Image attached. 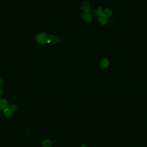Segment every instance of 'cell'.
I'll return each mask as SVG.
<instances>
[{
    "label": "cell",
    "instance_id": "5",
    "mask_svg": "<svg viewBox=\"0 0 147 147\" xmlns=\"http://www.w3.org/2000/svg\"><path fill=\"white\" fill-rule=\"evenodd\" d=\"M99 22L102 25H105L106 24H107L108 22L107 17L104 15L100 16V17L99 18Z\"/></svg>",
    "mask_w": 147,
    "mask_h": 147
},
{
    "label": "cell",
    "instance_id": "10",
    "mask_svg": "<svg viewBox=\"0 0 147 147\" xmlns=\"http://www.w3.org/2000/svg\"><path fill=\"white\" fill-rule=\"evenodd\" d=\"M109 62L107 59H105L102 60L101 61V65L104 68L107 67L109 65Z\"/></svg>",
    "mask_w": 147,
    "mask_h": 147
},
{
    "label": "cell",
    "instance_id": "11",
    "mask_svg": "<svg viewBox=\"0 0 147 147\" xmlns=\"http://www.w3.org/2000/svg\"><path fill=\"white\" fill-rule=\"evenodd\" d=\"M9 108L13 112H14V111H16L18 109V106L16 105V104H11L10 105Z\"/></svg>",
    "mask_w": 147,
    "mask_h": 147
},
{
    "label": "cell",
    "instance_id": "4",
    "mask_svg": "<svg viewBox=\"0 0 147 147\" xmlns=\"http://www.w3.org/2000/svg\"><path fill=\"white\" fill-rule=\"evenodd\" d=\"M81 9L84 10V11L90 12L89 2L87 1H84L83 2L81 5Z\"/></svg>",
    "mask_w": 147,
    "mask_h": 147
},
{
    "label": "cell",
    "instance_id": "3",
    "mask_svg": "<svg viewBox=\"0 0 147 147\" xmlns=\"http://www.w3.org/2000/svg\"><path fill=\"white\" fill-rule=\"evenodd\" d=\"M8 108V101L4 99L0 100V110L4 111Z\"/></svg>",
    "mask_w": 147,
    "mask_h": 147
},
{
    "label": "cell",
    "instance_id": "12",
    "mask_svg": "<svg viewBox=\"0 0 147 147\" xmlns=\"http://www.w3.org/2000/svg\"><path fill=\"white\" fill-rule=\"evenodd\" d=\"M104 10L101 7H99L97 9L98 13L100 15V16L103 15Z\"/></svg>",
    "mask_w": 147,
    "mask_h": 147
},
{
    "label": "cell",
    "instance_id": "8",
    "mask_svg": "<svg viewBox=\"0 0 147 147\" xmlns=\"http://www.w3.org/2000/svg\"><path fill=\"white\" fill-rule=\"evenodd\" d=\"M112 12L109 8H106L104 10L103 15L107 17H109L111 16Z\"/></svg>",
    "mask_w": 147,
    "mask_h": 147
},
{
    "label": "cell",
    "instance_id": "1",
    "mask_svg": "<svg viewBox=\"0 0 147 147\" xmlns=\"http://www.w3.org/2000/svg\"><path fill=\"white\" fill-rule=\"evenodd\" d=\"M35 38L37 42L40 44H44L50 42V37L47 34L44 32L38 34L36 35Z\"/></svg>",
    "mask_w": 147,
    "mask_h": 147
},
{
    "label": "cell",
    "instance_id": "14",
    "mask_svg": "<svg viewBox=\"0 0 147 147\" xmlns=\"http://www.w3.org/2000/svg\"><path fill=\"white\" fill-rule=\"evenodd\" d=\"M2 94V91L1 89L0 88V98L1 97Z\"/></svg>",
    "mask_w": 147,
    "mask_h": 147
},
{
    "label": "cell",
    "instance_id": "15",
    "mask_svg": "<svg viewBox=\"0 0 147 147\" xmlns=\"http://www.w3.org/2000/svg\"><path fill=\"white\" fill-rule=\"evenodd\" d=\"M81 147H86L85 145H82V146Z\"/></svg>",
    "mask_w": 147,
    "mask_h": 147
},
{
    "label": "cell",
    "instance_id": "6",
    "mask_svg": "<svg viewBox=\"0 0 147 147\" xmlns=\"http://www.w3.org/2000/svg\"><path fill=\"white\" fill-rule=\"evenodd\" d=\"M50 41L53 44H57L60 41V39L57 36H51L50 38Z\"/></svg>",
    "mask_w": 147,
    "mask_h": 147
},
{
    "label": "cell",
    "instance_id": "9",
    "mask_svg": "<svg viewBox=\"0 0 147 147\" xmlns=\"http://www.w3.org/2000/svg\"><path fill=\"white\" fill-rule=\"evenodd\" d=\"M42 145L43 147H51L52 142L50 140L46 139L42 142Z\"/></svg>",
    "mask_w": 147,
    "mask_h": 147
},
{
    "label": "cell",
    "instance_id": "2",
    "mask_svg": "<svg viewBox=\"0 0 147 147\" xmlns=\"http://www.w3.org/2000/svg\"><path fill=\"white\" fill-rule=\"evenodd\" d=\"M83 19L85 22H91L93 20V17L92 14L89 11H84L82 15Z\"/></svg>",
    "mask_w": 147,
    "mask_h": 147
},
{
    "label": "cell",
    "instance_id": "7",
    "mask_svg": "<svg viewBox=\"0 0 147 147\" xmlns=\"http://www.w3.org/2000/svg\"><path fill=\"white\" fill-rule=\"evenodd\" d=\"M4 115L6 117L10 118L12 117L13 115V111L10 108H7L4 111Z\"/></svg>",
    "mask_w": 147,
    "mask_h": 147
},
{
    "label": "cell",
    "instance_id": "13",
    "mask_svg": "<svg viewBox=\"0 0 147 147\" xmlns=\"http://www.w3.org/2000/svg\"><path fill=\"white\" fill-rule=\"evenodd\" d=\"M3 80L1 78H0V87L3 85Z\"/></svg>",
    "mask_w": 147,
    "mask_h": 147
}]
</instances>
